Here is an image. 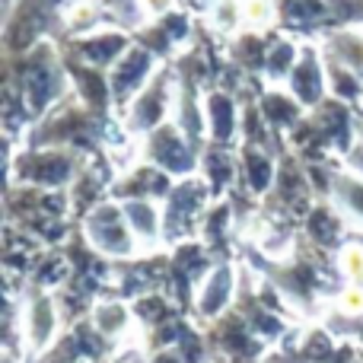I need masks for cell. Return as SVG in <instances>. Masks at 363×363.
I'll return each mask as SVG.
<instances>
[{
    "instance_id": "cell-1",
    "label": "cell",
    "mask_w": 363,
    "mask_h": 363,
    "mask_svg": "<svg viewBox=\"0 0 363 363\" xmlns=\"http://www.w3.org/2000/svg\"><path fill=\"white\" fill-rule=\"evenodd\" d=\"M150 67H153L150 51H144V48L128 51V57H121L118 70H115V93H118L121 99H125L128 93H134V89L140 86V80L150 74Z\"/></svg>"
},
{
    "instance_id": "cell-2",
    "label": "cell",
    "mask_w": 363,
    "mask_h": 363,
    "mask_svg": "<svg viewBox=\"0 0 363 363\" xmlns=\"http://www.w3.org/2000/svg\"><path fill=\"white\" fill-rule=\"evenodd\" d=\"M328 51L335 55V61L345 64L347 70L363 74V35L357 32H335L328 38Z\"/></svg>"
},
{
    "instance_id": "cell-3",
    "label": "cell",
    "mask_w": 363,
    "mask_h": 363,
    "mask_svg": "<svg viewBox=\"0 0 363 363\" xmlns=\"http://www.w3.org/2000/svg\"><path fill=\"white\" fill-rule=\"evenodd\" d=\"M294 86L303 99H315L322 93V80H319V64H315V55L306 51L300 57V64H294Z\"/></svg>"
},
{
    "instance_id": "cell-4",
    "label": "cell",
    "mask_w": 363,
    "mask_h": 363,
    "mask_svg": "<svg viewBox=\"0 0 363 363\" xmlns=\"http://www.w3.org/2000/svg\"><path fill=\"white\" fill-rule=\"evenodd\" d=\"M239 4H242V23L255 26V29H264L268 23L277 19L274 0H239Z\"/></svg>"
},
{
    "instance_id": "cell-5",
    "label": "cell",
    "mask_w": 363,
    "mask_h": 363,
    "mask_svg": "<svg viewBox=\"0 0 363 363\" xmlns=\"http://www.w3.org/2000/svg\"><path fill=\"white\" fill-rule=\"evenodd\" d=\"M138 4H140L144 13H150L153 19H160V16H166V13H172L176 0H138Z\"/></svg>"
},
{
    "instance_id": "cell-6",
    "label": "cell",
    "mask_w": 363,
    "mask_h": 363,
    "mask_svg": "<svg viewBox=\"0 0 363 363\" xmlns=\"http://www.w3.org/2000/svg\"><path fill=\"white\" fill-rule=\"evenodd\" d=\"M347 271H351L354 277H363V255L360 252H351V255H347Z\"/></svg>"
}]
</instances>
